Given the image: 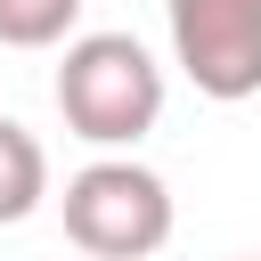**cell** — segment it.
<instances>
[{"label": "cell", "mask_w": 261, "mask_h": 261, "mask_svg": "<svg viewBox=\"0 0 261 261\" xmlns=\"http://www.w3.org/2000/svg\"><path fill=\"white\" fill-rule=\"evenodd\" d=\"M171 8V57L179 73L237 106L261 90V0H163Z\"/></svg>", "instance_id": "cell-3"}, {"label": "cell", "mask_w": 261, "mask_h": 261, "mask_svg": "<svg viewBox=\"0 0 261 261\" xmlns=\"http://www.w3.org/2000/svg\"><path fill=\"white\" fill-rule=\"evenodd\" d=\"M41 196H49V155H41V139L0 114V228H16Z\"/></svg>", "instance_id": "cell-4"}, {"label": "cell", "mask_w": 261, "mask_h": 261, "mask_svg": "<svg viewBox=\"0 0 261 261\" xmlns=\"http://www.w3.org/2000/svg\"><path fill=\"white\" fill-rule=\"evenodd\" d=\"M57 114L90 147H139L163 114V65L130 33H82L57 65Z\"/></svg>", "instance_id": "cell-1"}, {"label": "cell", "mask_w": 261, "mask_h": 261, "mask_svg": "<svg viewBox=\"0 0 261 261\" xmlns=\"http://www.w3.org/2000/svg\"><path fill=\"white\" fill-rule=\"evenodd\" d=\"M65 237L90 261H147V253H163L171 245V188H163V171H147L130 155L82 163L65 179Z\"/></svg>", "instance_id": "cell-2"}, {"label": "cell", "mask_w": 261, "mask_h": 261, "mask_svg": "<svg viewBox=\"0 0 261 261\" xmlns=\"http://www.w3.org/2000/svg\"><path fill=\"white\" fill-rule=\"evenodd\" d=\"M82 261H90V253H82Z\"/></svg>", "instance_id": "cell-6"}, {"label": "cell", "mask_w": 261, "mask_h": 261, "mask_svg": "<svg viewBox=\"0 0 261 261\" xmlns=\"http://www.w3.org/2000/svg\"><path fill=\"white\" fill-rule=\"evenodd\" d=\"M82 0H0V49H57Z\"/></svg>", "instance_id": "cell-5"}]
</instances>
